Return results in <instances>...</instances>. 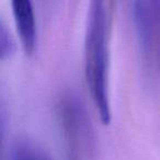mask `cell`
<instances>
[{
	"label": "cell",
	"mask_w": 160,
	"mask_h": 160,
	"mask_svg": "<svg viewBox=\"0 0 160 160\" xmlns=\"http://www.w3.org/2000/svg\"><path fill=\"white\" fill-rule=\"evenodd\" d=\"M112 17V1L92 0L89 3L83 44L85 73L91 98L103 123L111 120L109 73Z\"/></svg>",
	"instance_id": "cell-1"
},
{
	"label": "cell",
	"mask_w": 160,
	"mask_h": 160,
	"mask_svg": "<svg viewBox=\"0 0 160 160\" xmlns=\"http://www.w3.org/2000/svg\"><path fill=\"white\" fill-rule=\"evenodd\" d=\"M56 114L68 160H98L97 140L86 107L72 91L66 90L57 99Z\"/></svg>",
	"instance_id": "cell-2"
},
{
	"label": "cell",
	"mask_w": 160,
	"mask_h": 160,
	"mask_svg": "<svg viewBox=\"0 0 160 160\" xmlns=\"http://www.w3.org/2000/svg\"><path fill=\"white\" fill-rule=\"evenodd\" d=\"M132 11L142 73L156 87L160 85V0H136Z\"/></svg>",
	"instance_id": "cell-3"
},
{
	"label": "cell",
	"mask_w": 160,
	"mask_h": 160,
	"mask_svg": "<svg viewBox=\"0 0 160 160\" xmlns=\"http://www.w3.org/2000/svg\"><path fill=\"white\" fill-rule=\"evenodd\" d=\"M12 12L23 48L32 53L36 45V20L30 0H12Z\"/></svg>",
	"instance_id": "cell-4"
},
{
	"label": "cell",
	"mask_w": 160,
	"mask_h": 160,
	"mask_svg": "<svg viewBox=\"0 0 160 160\" xmlns=\"http://www.w3.org/2000/svg\"><path fill=\"white\" fill-rule=\"evenodd\" d=\"M7 160H52V158L35 142L19 138L10 146Z\"/></svg>",
	"instance_id": "cell-5"
},
{
	"label": "cell",
	"mask_w": 160,
	"mask_h": 160,
	"mask_svg": "<svg viewBox=\"0 0 160 160\" xmlns=\"http://www.w3.org/2000/svg\"><path fill=\"white\" fill-rule=\"evenodd\" d=\"M17 49V43L12 32L10 31L7 23L0 19V55L5 58L13 54Z\"/></svg>",
	"instance_id": "cell-6"
}]
</instances>
